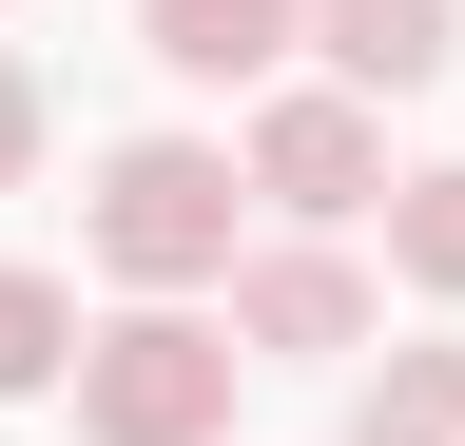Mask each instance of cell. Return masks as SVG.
I'll use <instances>...</instances> for the list:
<instances>
[{
	"label": "cell",
	"mask_w": 465,
	"mask_h": 446,
	"mask_svg": "<svg viewBox=\"0 0 465 446\" xmlns=\"http://www.w3.org/2000/svg\"><path fill=\"white\" fill-rule=\"evenodd\" d=\"M232 213H252L232 136H116L97 194H78V253H97L136 311H194V292H232V253H252Z\"/></svg>",
	"instance_id": "6da1fadb"
},
{
	"label": "cell",
	"mask_w": 465,
	"mask_h": 446,
	"mask_svg": "<svg viewBox=\"0 0 465 446\" xmlns=\"http://www.w3.org/2000/svg\"><path fill=\"white\" fill-rule=\"evenodd\" d=\"M232 330L213 311H116L78 330V446H232Z\"/></svg>",
	"instance_id": "7a4b0ae2"
},
{
	"label": "cell",
	"mask_w": 465,
	"mask_h": 446,
	"mask_svg": "<svg viewBox=\"0 0 465 446\" xmlns=\"http://www.w3.org/2000/svg\"><path fill=\"white\" fill-rule=\"evenodd\" d=\"M232 175H252L291 233H349V213H388V117H369L349 78H272L252 136H232Z\"/></svg>",
	"instance_id": "3957f363"
},
{
	"label": "cell",
	"mask_w": 465,
	"mask_h": 446,
	"mask_svg": "<svg viewBox=\"0 0 465 446\" xmlns=\"http://www.w3.org/2000/svg\"><path fill=\"white\" fill-rule=\"evenodd\" d=\"M369 253H330V233H272V253H232V350L252 369H330V350H369Z\"/></svg>",
	"instance_id": "277c9868"
},
{
	"label": "cell",
	"mask_w": 465,
	"mask_h": 446,
	"mask_svg": "<svg viewBox=\"0 0 465 446\" xmlns=\"http://www.w3.org/2000/svg\"><path fill=\"white\" fill-rule=\"evenodd\" d=\"M136 59L194 78V97H272L311 59V0H136Z\"/></svg>",
	"instance_id": "5b68a950"
},
{
	"label": "cell",
	"mask_w": 465,
	"mask_h": 446,
	"mask_svg": "<svg viewBox=\"0 0 465 446\" xmlns=\"http://www.w3.org/2000/svg\"><path fill=\"white\" fill-rule=\"evenodd\" d=\"M311 59L388 117V97H427V78L465 59V0H311Z\"/></svg>",
	"instance_id": "8992f818"
},
{
	"label": "cell",
	"mask_w": 465,
	"mask_h": 446,
	"mask_svg": "<svg viewBox=\"0 0 465 446\" xmlns=\"http://www.w3.org/2000/svg\"><path fill=\"white\" fill-rule=\"evenodd\" d=\"M349 446H465V330H427L349 388Z\"/></svg>",
	"instance_id": "52a82bcc"
},
{
	"label": "cell",
	"mask_w": 465,
	"mask_h": 446,
	"mask_svg": "<svg viewBox=\"0 0 465 446\" xmlns=\"http://www.w3.org/2000/svg\"><path fill=\"white\" fill-rule=\"evenodd\" d=\"M39 388H78V272L0 253V408H39Z\"/></svg>",
	"instance_id": "ba28073f"
},
{
	"label": "cell",
	"mask_w": 465,
	"mask_h": 446,
	"mask_svg": "<svg viewBox=\"0 0 465 446\" xmlns=\"http://www.w3.org/2000/svg\"><path fill=\"white\" fill-rule=\"evenodd\" d=\"M388 272L427 311H465V155H427V175H388Z\"/></svg>",
	"instance_id": "9c48e42d"
},
{
	"label": "cell",
	"mask_w": 465,
	"mask_h": 446,
	"mask_svg": "<svg viewBox=\"0 0 465 446\" xmlns=\"http://www.w3.org/2000/svg\"><path fill=\"white\" fill-rule=\"evenodd\" d=\"M39 136H58V97H39L20 39H0V194H39Z\"/></svg>",
	"instance_id": "30bf717a"
}]
</instances>
